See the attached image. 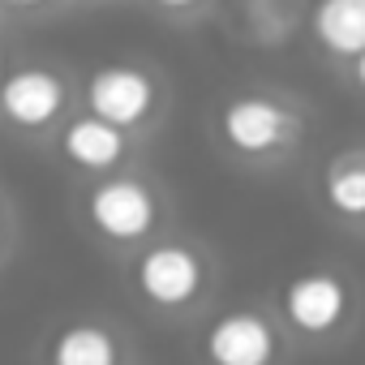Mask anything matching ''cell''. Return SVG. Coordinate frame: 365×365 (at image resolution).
Listing matches in <instances>:
<instances>
[{
	"instance_id": "cell-1",
	"label": "cell",
	"mask_w": 365,
	"mask_h": 365,
	"mask_svg": "<svg viewBox=\"0 0 365 365\" xmlns=\"http://www.w3.org/2000/svg\"><path fill=\"white\" fill-rule=\"evenodd\" d=\"M86 211H91V224L103 237H112V241L146 237L155 228V215H159L155 194L142 185V180H133V176H108L103 185H95Z\"/></svg>"
},
{
	"instance_id": "cell-2",
	"label": "cell",
	"mask_w": 365,
	"mask_h": 365,
	"mask_svg": "<svg viewBox=\"0 0 365 365\" xmlns=\"http://www.w3.org/2000/svg\"><path fill=\"white\" fill-rule=\"evenodd\" d=\"M220 125H224L228 146L241 150V155H271V150H279L288 138H297V129H301L297 116H292L284 103L262 99V95H245V99L228 103Z\"/></svg>"
},
{
	"instance_id": "cell-3",
	"label": "cell",
	"mask_w": 365,
	"mask_h": 365,
	"mask_svg": "<svg viewBox=\"0 0 365 365\" xmlns=\"http://www.w3.org/2000/svg\"><path fill=\"white\" fill-rule=\"evenodd\" d=\"M86 103L95 116L129 129L155 112V82L133 65H108L86 82Z\"/></svg>"
},
{
	"instance_id": "cell-4",
	"label": "cell",
	"mask_w": 365,
	"mask_h": 365,
	"mask_svg": "<svg viewBox=\"0 0 365 365\" xmlns=\"http://www.w3.org/2000/svg\"><path fill=\"white\" fill-rule=\"evenodd\" d=\"M202 284V262L194 250L185 245H155L142 254L138 262V292L150 301V305H185Z\"/></svg>"
},
{
	"instance_id": "cell-5",
	"label": "cell",
	"mask_w": 365,
	"mask_h": 365,
	"mask_svg": "<svg viewBox=\"0 0 365 365\" xmlns=\"http://www.w3.org/2000/svg\"><path fill=\"white\" fill-rule=\"evenodd\" d=\"M61 108H65V82L52 69L31 65V69H18V73H9L0 82V112H5L14 125L39 129Z\"/></svg>"
},
{
	"instance_id": "cell-6",
	"label": "cell",
	"mask_w": 365,
	"mask_h": 365,
	"mask_svg": "<svg viewBox=\"0 0 365 365\" xmlns=\"http://www.w3.org/2000/svg\"><path fill=\"white\" fill-rule=\"evenodd\" d=\"M207 356L215 365H267L275 356V331L250 309L224 314L207 331Z\"/></svg>"
},
{
	"instance_id": "cell-7",
	"label": "cell",
	"mask_w": 365,
	"mask_h": 365,
	"mask_svg": "<svg viewBox=\"0 0 365 365\" xmlns=\"http://www.w3.org/2000/svg\"><path fill=\"white\" fill-rule=\"evenodd\" d=\"M348 309V288L327 275V271H309L297 275L284 288V314L297 331H331Z\"/></svg>"
},
{
	"instance_id": "cell-8",
	"label": "cell",
	"mask_w": 365,
	"mask_h": 365,
	"mask_svg": "<svg viewBox=\"0 0 365 365\" xmlns=\"http://www.w3.org/2000/svg\"><path fill=\"white\" fill-rule=\"evenodd\" d=\"M314 39L335 56L365 52V0H318L309 14Z\"/></svg>"
},
{
	"instance_id": "cell-9",
	"label": "cell",
	"mask_w": 365,
	"mask_h": 365,
	"mask_svg": "<svg viewBox=\"0 0 365 365\" xmlns=\"http://www.w3.org/2000/svg\"><path fill=\"white\" fill-rule=\"evenodd\" d=\"M61 146H65V155L78 168L103 172V168H112L125 155V133H120V125H112V120H103V116L91 112V116H82V120H73L65 129Z\"/></svg>"
},
{
	"instance_id": "cell-10",
	"label": "cell",
	"mask_w": 365,
	"mask_h": 365,
	"mask_svg": "<svg viewBox=\"0 0 365 365\" xmlns=\"http://www.w3.org/2000/svg\"><path fill=\"white\" fill-rule=\"evenodd\" d=\"M52 361L56 365H112L116 361V339L95 322H78L52 344Z\"/></svg>"
},
{
	"instance_id": "cell-11",
	"label": "cell",
	"mask_w": 365,
	"mask_h": 365,
	"mask_svg": "<svg viewBox=\"0 0 365 365\" xmlns=\"http://www.w3.org/2000/svg\"><path fill=\"white\" fill-rule=\"evenodd\" d=\"M327 202H331V211H339L348 220L365 215V163L344 159L327 172Z\"/></svg>"
},
{
	"instance_id": "cell-12",
	"label": "cell",
	"mask_w": 365,
	"mask_h": 365,
	"mask_svg": "<svg viewBox=\"0 0 365 365\" xmlns=\"http://www.w3.org/2000/svg\"><path fill=\"white\" fill-rule=\"evenodd\" d=\"M155 5H163V9H190L194 0H155Z\"/></svg>"
},
{
	"instance_id": "cell-13",
	"label": "cell",
	"mask_w": 365,
	"mask_h": 365,
	"mask_svg": "<svg viewBox=\"0 0 365 365\" xmlns=\"http://www.w3.org/2000/svg\"><path fill=\"white\" fill-rule=\"evenodd\" d=\"M352 61H356V82H361V86H365V52H356V56H352Z\"/></svg>"
},
{
	"instance_id": "cell-14",
	"label": "cell",
	"mask_w": 365,
	"mask_h": 365,
	"mask_svg": "<svg viewBox=\"0 0 365 365\" xmlns=\"http://www.w3.org/2000/svg\"><path fill=\"white\" fill-rule=\"evenodd\" d=\"M9 5H22V9H31V5H43V0H9Z\"/></svg>"
}]
</instances>
